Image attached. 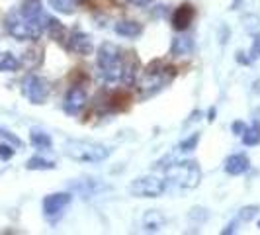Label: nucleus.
I'll return each mask as SVG.
<instances>
[{
  "mask_svg": "<svg viewBox=\"0 0 260 235\" xmlns=\"http://www.w3.org/2000/svg\"><path fill=\"white\" fill-rule=\"evenodd\" d=\"M96 65H98V75L102 80L106 82H127L131 84L133 78H135V73H137V59H125L123 51L106 41L98 47V53H96Z\"/></svg>",
  "mask_w": 260,
  "mask_h": 235,
  "instance_id": "obj_1",
  "label": "nucleus"
},
{
  "mask_svg": "<svg viewBox=\"0 0 260 235\" xmlns=\"http://www.w3.org/2000/svg\"><path fill=\"white\" fill-rule=\"evenodd\" d=\"M174 75H176V71H174L172 67L165 65L162 61H153V63L143 71L137 89H139L143 98H149V96L156 94L158 91H162L167 84H170Z\"/></svg>",
  "mask_w": 260,
  "mask_h": 235,
  "instance_id": "obj_2",
  "label": "nucleus"
},
{
  "mask_svg": "<svg viewBox=\"0 0 260 235\" xmlns=\"http://www.w3.org/2000/svg\"><path fill=\"white\" fill-rule=\"evenodd\" d=\"M65 155L78 163H102L112 155V147L98 141L69 139L65 143Z\"/></svg>",
  "mask_w": 260,
  "mask_h": 235,
  "instance_id": "obj_3",
  "label": "nucleus"
},
{
  "mask_svg": "<svg viewBox=\"0 0 260 235\" xmlns=\"http://www.w3.org/2000/svg\"><path fill=\"white\" fill-rule=\"evenodd\" d=\"M4 27L18 41H38L45 34V30H43V26L39 22L26 18L20 10H12V12L6 14Z\"/></svg>",
  "mask_w": 260,
  "mask_h": 235,
  "instance_id": "obj_4",
  "label": "nucleus"
},
{
  "mask_svg": "<svg viewBox=\"0 0 260 235\" xmlns=\"http://www.w3.org/2000/svg\"><path fill=\"white\" fill-rule=\"evenodd\" d=\"M167 177L174 184H178L180 188L192 190L202 181V169H200V165L196 161L188 159V161H180V163L169 165L167 167Z\"/></svg>",
  "mask_w": 260,
  "mask_h": 235,
  "instance_id": "obj_5",
  "label": "nucleus"
},
{
  "mask_svg": "<svg viewBox=\"0 0 260 235\" xmlns=\"http://www.w3.org/2000/svg\"><path fill=\"white\" fill-rule=\"evenodd\" d=\"M129 194L135 196V198H158V196L165 194L167 190V183L156 179V177H139L135 181H131L129 184Z\"/></svg>",
  "mask_w": 260,
  "mask_h": 235,
  "instance_id": "obj_6",
  "label": "nucleus"
},
{
  "mask_svg": "<svg viewBox=\"0 0 260 235\" xmlns=\"http://www.w3.org/2000/svg\"><path fill=\"white\" fill-rule=\"evenodd\" d=\"M22 91H24V96L31 104H43L51 92V86L49 82L43 77H38V75H29V77L24 80L22 84Z\"/></svg>",
  "mask_w": 260,
  "mask_h": 235,
  "instance_id": "obj_7",
  "label": "nucleus"
},
{
  "mask_svg": "<svg viewBox=\"0 0 260 235\" xmlns=\"http://www.w3.org/2000/svg\"><path fill=\"white\" fill-rule=\"evenodd\" d=\"M86 102H88V96H86L84 86L75 84V86H71L67 91L65 100H63V110H65V114H69V116H78L84 110Z\"/></svg>",
  "mask_w": 260,
  "mask_h": 235,
  "instance_id": "obj_8",
  "label": "nucleus"
},
{
  "mask_svg": "<svg viewBox=\"0 0 260 235\" xmlns=\"http://www.w3.org/2000/svg\"><path fill=\"white\" fill-rule=\"evenodd\" d=\"M65 45L67 49L75 55H80V57H86L94 51V43H92V38L88 34L80 32V30H75V32H69V36L65 39Z\"/></svg>",
  "mask_w": 260,
  "mask_h": 235,
  "instance_id": "obj_9",
  "label": "nucleus"
},
{
  "mask_svg": "<svg viewBox=\"0 0 260 235\" xmlns=\"http://www.w3.org/2000/svg\"><path fill=\"white\" fill-rule=\"evenodd\" d=\"M71 200H73V196L69 194V192H55V194H49L43 198V214H45V218L47 220H55V218H59L65 208L71 204Z\"/></svg>",
  "mask_w": 260,
  "mask_h": 235,
  "instance_id": "obj_10",
  "label": "nucleus"
},
{
  "mask_svg": "<svg viewBox=\"0 0 260 235\" xmlns=\"http://www.w3.org/2000/svg\"><path fill=\"white\" fill-rule=\"evenodd\" d=\"M196 18V8L192 4H182L180 8H176V12L172 14V27L176 32H186L190 24Z\"/></svg>",
  "mask_w": 260,
  "mask_h": 235,
  "instance_id": "obj_11",
  "label": "nucleus"
},
{
  "mask_svg": "<svg viewBox=\"0 0 260 235\" xmlns=\"http://www.w3.org/2000/svg\"><path fill=\"white\" fill-rule=\"evenodd\" d=\"M248 169H250V159L245 153H235L225 159V172L231 177L245 174Z\"/></svg>",
  "mask_w": 260,
  "mask_h": 235,
  "instance_id": "obj_12",
  "label": "nucleus"
},
{
  "mask_svg": "<svg viewBox=\"0 0 260 235\" xmlns=\"http://www.w3.org/2000/svg\"><path fill=\"white\" fill-rule=\"evenodd\" d=\"M114 32L121 38H139L143 34V26L135 20H119L114 26Z\"/></svg>",
  "mask_w": 260,
  "mask_h": 235,
  "instance_id": "obj_13",
  "label": "nucleus"
},
{
  "mask_svg": "<svg viewBox=\"0 0 260 235\" xmlns=\"http://www.w3.org/2000/svg\"><path fill=\"white\" fill-rule=\"evenodd\" d=\"M194 51V39L192 38H174L170 53L174 57H182V55H190Z\"/></svg>",
  "mask_w": 260,
  "mask_h": 235,
  "instance_id": "obj_14",
  "label": "nucleus"
},
{
  "mask_svg": "<svg viewBox=\"0 0 260 235\" xmlns=\"http://www.w3.org/2000/svg\"><path fill=\"white\" fill-rule=\"evenodd\" d=\"M145 231H158L165 225V216L158 210H149L143 218Z\"/></svg>",
  "mask_w": 260,
  "mask_h": 235,
  "instance_id": "obj_15",
  "label": "nucleus"
},
{
  "mask_svg": "<svg viewBox=\"0 0 260 235\" xmlns=\"http://www.w3.org/2000/svg\"><path fill=\"white\" fill-rule=\"evenodd\" d=\"M20 69V59L10 51H0V73H14Z\"/></svg>",
  "mask_w": 260,
  "mask_h": 235,
  "instance_id": "obj_16",
  "label": "nucleus"
},
{
  "mask_svg": "<svg viewBox=\"0 0 260 235\" xmlns=\"http://www.w3.org/2000/svg\"><path fill=\"white\" fill-rule=\"evenodd\" d=\"M29 141H31V145H34L36 149H51L53 147V141H51V137H49V133L39 131V130H31Z\"/></svg>",
  "mask_w": 260,
  "mask_h": 235,
  "instance_id": "obj_17",
  "label": "nucleus"
},
{
  "mask_svg": "<svg viewBox=\"0 0 260 235\" xmlns=\"http://www.w3.org/2000/svg\"><path fill=\"white\" fill-rule=\"evenodd\" d=\"M241 139H243V143L248 145V147H254V145L260 143V126H247L245 131L241 133Z\"/></svg>",
  "mask_w": 260,
  "mask_h": 235,
  "instance_id": "obj_18",
  "label": "nucleus"
},
{
  "mask_svg": "<svg viewBox=\"0 0 260 235\" xmlns=\"http://www.w3.org/2000/svg\"><path fill=\"white\" fill-rule=\"evenodd\" d=\"M26 169L27 170H53L55 169V163L49 161V159H43V157H31V159H27L26 163Z\"/></svg>",
  "mask_w": 260,
  "mask_h": 235,
  "instance_id": "obj_19",
  "label": "nucleus"
},
{
  "mask_svg": "<svg viewBox=\"0 0 260 235\" xmlns=\"http://www.w3.org/2000/svg\"><path fill=\"white\" fill-rule=\"evenodd\" d=\"M260 212V206H245V208L239 210V216H237V222H250V220H254L256 216H258Z\"/></svg>",
  "mask_w": 260,
  "mask_h": 235,
  "instance_id": "obj_20",
  "label": "nucleus"
},
{
  "mask_svg": "<svg viewBox=\"0 0 260 235\" xmlns=\"http://www.w3.org/2000/svg\"><path fill=\"white\" fill-rule=\"evenodd\" d=\"M200 131L198 133H192L190 137H186V139H182L180 141V145H178V149L180 151H184V153H190V151H194L196 147H198V143H200Z\"/></svg>",
  "mask_w": 260,
  "mask_h": 235,
  "instance_id": "obj_21",
  "label": "nucleus"
},
{
  "mask_svg": "<svg viewBox=\"0 0 260 235\" xmlns=\"http://www.w3.org/2000/svg\"><path fill=\"white\" fill-rule=\"evenodd\" d=\"M0 137H2V139H4L6 143H10L12 147H16V149L24 145V141H22V139H20V137H18L16 133H12V131L6 130V128H2V126H0Z\"/></svg>",
  "mask_w": 260,
  "mask_h": 235,
  "instance_id": "obj_22",
  "label": "nucleus"
},
{
  "mask_svg": "<svg viewBox=\"0 0 260 235\" xmlns=\"http://www.w3.org/2000/svg\"><path fill=\"white\" fill-rule=\"evenodd\" d=\"M208 210L204 208H192L190 210V220L192 222H198V223H204L206 220H208Z\"/></svg>",
  "mask_w": 260,
  "mask_h": 235,
  "instance_id": "obj_23",
  "label": "nucleus"
},
{
  "mask_svg": "<svg viewBox=\"0 0 260 235\" xmlns=\"http://www.w3.org/2000/svg\"><path fill=\"white\" fill-rule=\"evenodd\" d=\"M16 153V147L10 143H0V161H10Z\"/></svg>",
  "mask_w": 260,
  "mask_h": 235,
  "instance_id": "obj_24",
  "label": "nucleus"
},
{
  "mask_svg": "<svg viewBox=\"0 0 260 235\" xmlns=\"http://www.w3.org/2000/svg\"><path fill=\"white\" fill-rule=\"evenodd\" d=\"M51 2V6L55 10H59V12H65V14H71V2L69 0H49Z\"/></svg>",
  "mask_w": 260,
  "mask_h": 235,
  "instance_id": "obj_25",
  "label": "nucleus"
},
{
  "mask_svg": "<svg viewBox=\"0 0 260 235\" xmlns=\"http://www.w3.org/2000/svg\"><path fill=\"white\" fill-rule=\"evenodd\" d=\"M260 57V34L254 38V43H252V49H250V61L252 59H258Z\"/></svg>",
  "mask_w": 260,
  "mask_h": 235,
  "instance_id": "obj_26",
  "label": "nucleus"
},
{
  "mask_svg": "<svg viewBox=\"0 0 260 235\" xmlns=\"http://www.w3.org/2000/svg\"><path fill=\"white\" fill-rule=\"evenodd\" d=\"M245 128H247V126H245L243 122H235V124H233V131H235V135H241V133L245 131Z\"/></svg>",
  "mask_w": 260,
  "mask_h": 235,
  "instance_id": "obj_27",
  "label": "nucleus"
},
{
  "mask_svg": "<svg viewBox=\"0 0 260 235\" xmlns=\"http://www.w3.org/2000/svg\"><path fill=\"white\" fill-rule=\"evenodd\" d=\"M125 2H129L133 6H149L153 0H125Z\"/></svg>",
  "mask_w": 260,
  "mask_h": 235,
  "instance_id": "obj_28",
  "label": "nucleus"
},
{
  "mask_svg": "<svg viewBox=\"0 0 260 235\" xmlns=\"http://www.w3.org/2000/svg\"><path fill=\"white\" fill-rule=\"evenodd\" d=\"M237 223H239V222L229 223V225H227V227H225V229H223L221 233H223V235H227V233H235V231H237Z\"/></svg>",
  "mask_w": 260,
  "mask_h": 235,
  "instance_id": "obj_29",
  "label": "nucleus"
},
{
  "mask_svg": "<svg viewBox=\"0 0 260 235\" xmlns=\"http://www.w3.org/2000/svg\"><path fill=\"white\" fill-rule=\"evenodd\" d=\"M237 61H239V63H245V65H248V63H250V59H248V57H243V53H241V51L237 53Z\"/></svg>",
  "mask_w": 260,
  "mask_h": 235,
  "instance_id": "obj_30",
  "label": "nucleus"
},
{
  "mask_svg": "<svg viewBox=\"0 0 260 235\" xmlns=\"http://www.w3.org/2000/svg\"><path fill=\"white\" fill-rule=\"evenodd\" d=\"M209 122H213L215 120V110H209V118H208Z\"/></svg>",
  "mask_w": 260,
  "mask_h": 235,
  "instance_id": "obj_31",
  "label": "nucleus"
},
{
  "mask_svg": "<svg viewBox=\"0 0 260 235\" xmlns=\"http://www.w3.org/2000/svg\"><path fill=\"white\" fill-rule=\"evenodd\" d=\"M71 4H80V2H84V0H69Z\"/></svg>",
  "mask_w": 260,
  "mask_h": 235,
  "instance_id": "obj_32",
  "label": "nucleus"
},
{
  "mask_svg": "<svg viewBox=\"0 0 260 235\" xmlns=\"http://www.w3.org/2000/svg\"><path fill=\"white\" fill-rule=\"evenodd\" d=\"M258 227H260V222H258Z\"/></svg>",
  "mask_w": 260,
  "mask_h": 235,
  "instance_id": "obj_33",
  "label": "nucleus"
}]
</instances>
